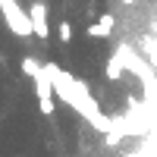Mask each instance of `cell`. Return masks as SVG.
<instances>
[{
	"label": "cell",
	"instance_id": "1",
	"mask_svg": "<svg viewBox=\"0 0 157 157\" xmlns=\"http://www.w3.org/2000/svg\"><path fill=\"white\" fill-rule=\"evenodd\" d=\"M35 91H38V110L44 116L54 113V82L47 78V72L35 75Z\"/></svg>",
	"mask_w": 157,
	"mask_h": 157
},
{
	"label": "cell",
	"instance_id": "2",
	"mask_svg": "<svg viewBox=\"0 0 157 157\" xmlns=\"http://www.w3.org/2000/svg\"><path fill=\"white\" fill-rule=\"evenodd\" d=\"M29 22H32V32L38 38H50V32H47V6L41 3V0H35V3L29 6Z\"/></svg>",
	"mask_w": 157,
	"mask_h": 157
},
{
	"label": "cell",
	"instance_id": "4",
	"mask_svg": "<svg viewBox=\"0 0 157 157\" xmlns=\"http://www.w3.org/2000/svg\"><path fill=\"white\" fill-rule=\"evenodd\" d=\"M120 75H123V54H116V57L110 60V66H107V78H113V82H116Z\"/></svg>",
	"mask_w": 157,
	"mask_h": 157
},
{
	"label": "cell",
	"instance_id": "6",
	"mask_svg": "<svg viewBox=\"0 0 157 157\" xmlns=\"http://www.w3.org/2000/svg\"><path fill=\"white\" fill-rule=\"evenodd\" d=\"M57 38H60L63 44H69V41H72V25H69V22H60V29H57Z\"/></svg>",
	"mask_w": 157,
	"mask_h": 157
},
{
	"label": "cell",
	"instance_id": "3",
	"mask_svg": "<svg viewBox=\"0 0 157 157\" xmlns=\"http://www.w3.org/2000/svg\"><path fill=\"white\" fill-rule=\"evenodd\" d=\"M113 25H116V16H113V13H104L101 19H94L88 25V38H110Z\"/></svg>",
	"mask_w": 157,
	"mask_h": 157
},
{
	"label": "cell",
	"instance_id": "7",
	"mask_svg": "<svg viewBox=\"0 0 157 157\" xmlns=\"http://www.w3.org/2000/svg\"><path fill=\"white\" fill-rule=\"evenodd\" d=\"M126 3H132V0H126Z\"/></svg>",
	"mask_w": 157,
	"mask_h": 157
},
{
	"label": "cell",
	"instance_id": "5",
	"mask_svg": "<svg viewBox=\"0 0 157 157\" xmlns=\"http://www.w3.org/2000/svg\"><path fill=\"white\" fill-rule=\"evenodd\" d=\"M22 72H25V75H32V78H35V75H41V66H38V60L25 57V60H22Z\"/></svg>",
	"mask_w": 157,
	"mask_h": 157
}]
</instances>
